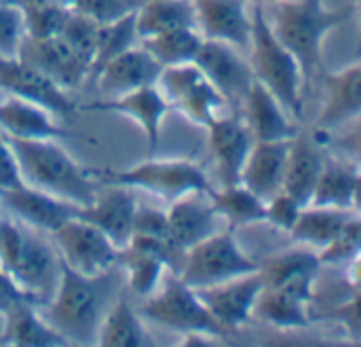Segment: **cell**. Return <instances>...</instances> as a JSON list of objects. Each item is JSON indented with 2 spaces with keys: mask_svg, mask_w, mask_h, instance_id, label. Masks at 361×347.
I'll use <instances>...</instances> for the list:
<instances>
[{
  "mask_svg": "<svg viewBox=\"0 0 361 347\" xmlns=\"http://www.w3.org/2000/svg\"><path fill=\"white\" fill-rule=\"evenodd\" d=\"M123 288L125 276L118 265L95 276H85L61 263L57 288L44 305V320L66 343H95L104 316Z\"/></svg>",
  "mask_w": 361,
  "mask_h": 347,
  "instance_id": "6da1fadb",
  "label": "cell"
},
{
  "mask_svg": "<svg viewBox=\"0 0 361 347\" xmlns=\"http://www.w3.org/2000/svg\"><path fill=\"white\" fill-rule=\"evenodd\" d=\"M267 17L275 36L300 64L309 91L313 78L322 70L326 36L360 15L351 2L332 8L326 0H279L273 2L271 13L267 11Z\"/></svg>",
  "mask_w": 361,
  "mask_h": 347,
  "instance_id": "7a4b0ae2",
  "label": "cell"
},
{
  "mask_svg": "<svg viewBox=\"0 0 361 347\" xmlns=\"http://www.w3.org/2000/svg\"><path fill=\"white\" fill-rule=\"evenodd\" d=\"M8 140L25 184L78 208L93 201L102 184L95 180L93 170L80 165L59 146V140Z\"/></svg>",
  "mask_w": 361,
  "mask_h": 347,
  "instance_id": "3957f363",
  "label": "cell"
},
{
  "mask_svg": "<svg viewBox=\"0 0 361 347\" xmlns=\"http://www.w3.org/2000/svg\"><path fill=\"white\" fill-rule=\"evenodd\" d=\"M250 68L254 81L267 87L283 108L300 119L305 110L307 85L296 57L288 51V47L275 36L267 11L260 2H254L252 8V38H250Z\"/></svg>",
  "mask_w": 361,
  "mask_h": 347,
  "instance_id": "277c9868",
  "label": "cell"
},
{
  "mask_svg": "<svg viewBox=\"0 0 361 347\" xmlns=\"http://www.w3.org/2000/svg\"><path fill=\"white\" fill-rule=\"evenodd\" d=\"M99 184L150 193L167 204L188 193H214L205 170L192 159H146L127 170H93Z\"/></svg>",
  "mask_w": 361,
  "mask_h": 347,
  "instance_id": "5b68a950",
  "label": "cell"
},
{
  "mask_svg": "<svg viewBox=\"0 0 361 347\" xmlns=\"http://www.w3.org/2000/svg\"><path fill=\"white\" fill-rule=\"evenodd\" d=\"M260 269V263L252 259L239 242L233 229H222L186 250L178 278L190 288H207L239 276H247Z\"/></svg>",
  "mask_w": 361,
  "mask_h": 347,
  "instance_id": "8992f818",
  "label": "cell"
},
{
  "mask_svg": "<svg viewBox=\"0 0 361 347\" xmlns=\"http://www.w3.org/2000/svg\"><path fill=\"white\" fill-rule=\"evenodd\" d=\"M140 314L142 318L159 327L178 331L180 335L199 333L209 335L218 341L228 337V333L209 314L199 293L184 284L178 276L171 278L159 293L154 290L150 297H146Z\"/></svg>",
  "mask_w": 361,
  "mask_h": 347,
  "instance_id": "52a82bcc",
  "label": "cell"
},
{
  "mask_svg": "<svg viewBox=\"0 0 361 347\" xmlns=\"http://www.w3.org/2000/svg\"><path fill=\"white\" fill-rule=\"evenodd\" d=\"M154 85L165 98L169 110L180 112L199 127H207L218 114L228 110L226 100L192 61L161 68Z\"/></svg>",
  "mask_w": 361,
  "mask_h": 347,
  "instance_id": "ba28073f",
  "label": "cell"
},
{
  "mask_svg": "<svg viewBox=\"0 0 361 347\" xmlns=\"http://www.w3.org/2000/svg\"><path fill=\"white\" fill-rule=\"evenodd\" d=\"M51 237L59 261L78 274L95 276L118 263L121 248H116L104 231L78 216L66 220Z\"/></svg>",
  "mask_w": 361,
  "mask_h": 347,
  "instance_id": "9c48e42d",
  "label": "cell"
},
{
  "mask_svg": "<svg viewBox=\"0 0 361 347\" xmlns=\"http://www.w3.org/2000/svg\"><path fill=\"white\" fill-rule=\"evenodd\" d=\"M6 274L36 305H47L57 288L61 261L55 246H51L40 231L25 227L19 252Z\"/></svg>",
  "mask_w": 361,
  "mask_h": 347,
  "instance_id": "30bf717a",
  "label": "cell"
},
{
  "mask_svg": "<svg viewBox=\"0 0 361 347\" xmlns=\"http://www.w3.org/2000/svg\"><path fill=\"white\" fill-rule=\"evenodd\" d=\"M0 91L11 98H21L51 110L57 119L68 121L76 117L78 104L68 89L53 83L25 59L0 57Z\"/></svg>",
  "mask_w": 361,
  "mask_h": 347,
  "instance_id": "8fae6325",
  "label": "cell"
},
{
  "mask_svg": "<svg viewBox=\"0 0 361 347\" xmlns=\"http://www.w3.org/2000/svg\"><path fill=\"white\" fill-rule=\"evenodd\" d=\"M192 64L218 89V93L226 100L228 108L239 110L254 81L250 61L241 55V51L226 42L203 38Z\"/></svg>",
  "mask_w": 361,
  "mask_h": 347,
  "instance_id": "7c38bea8",
  "label": "cell"
},
{
  "mask_svg": "<svg viewBox=\"0 0 361 347\" xmlns=\"http://www.w3.org/2000/svg\"><path fill=\"white\" fill-rule=\"evenodd\" d=\"M19 57L68 91L80 87L91 76V61L59 34L47 38L25 36Z\"/></svg>",
  "mask_w": 361,
  "mask_h": 347,
  "instance_id": "4fadbf2b",
  "label": "cell"
},
{
  "mask_svg": "<svg viewBox=\"0 0 361 347\" xmlns=\"http://www.w3.org/2000/svg\"><path fill=\"white\" fill-rule=\"evenodd\" d=\"M264 288L260 269L247 276H239L207 288H199V297L216 318V322L231 335L237 333L254 316L256 301Z\"/></svg>",
  "mask_w": 361,
  "mask_h": 347,
  "instance_id": "5bb4252c",
  "label": "cell"
},
{
  "mask_svg": "<svg viewBox=\"0 0 361 347\" xmlns=\"http://www.w3.org/2000/svg\"><path fill=\"white\" fill-rule=\"evenodd\" d=\"M207 146L212 159L216 163L222 187L239 182L243 163L254 146V136L243 119V114L235 108L218 114L207 127Z\"/></svg>",
  "mask_w": 361,
  "mask_h": 347,
  "instance_id": "9a60e30c",
  "label": "cell"
},
{
  "mask_svg": "<svg viewBox=\"0 0 361 347\" xmlns=\"http://www.w3.org/2000/svg\"><path fill=\"white\" fill-rule=\"evenodd\" d=\"M82 108L93 110V112L127 117L133 123H137V127L142 129V134L148 142L150 155H154V151L161 142V127L169 112V106H167L165 98L161 95V91L157 89V85L140 87V89H133V91H127V93H121L114 98H102Z\"/></svg>",
  "mask_w": 361,
  "mask_h": 347,
  "instance_id": "2e32d148",
  "label": "cell"
},
{
  "mask_svg": "<svg viewBox=\"0 0 361 347\" xmlns=\"http://www.w3.org/2000/svg\"><path fill=\"white\" fill-rule=\"evenodd\" d=\"M197 30L205 40L247 51L252 38V0H192Z\"/></svg>",
  "mask_w": 361,
  "mask_h": 347,
  "instance_id": "e0dca14e",
  "label": "cell"
},
{
  "mask_svg": "<svg viewBox=\"0 0 361 347\" xmlns=\"http://www.w3.org/2000/svg\"><path fill=\"white\" fill-rule=\"evenodd\" d=\"M104 191H97L91 204L76 210V216L91 223L104 231L116 248L127 246L133 235V223L137 212V199L131 189L118 184H102Z\"/></svg>",
  "mask_w": 361,
  "mask_h": 347,
  "instance_id": "ac0fdd59",
  "label": "cell"
},
{
  "mask_svg": "<svg viewBox=\"0 0 361 347\" xmlns=\"http://www.w3.org/2000/svg\"><path fill=\"white\" fill-rule=\"evenodd\" d=\"M313 284L315 280H298L283 286H264L254 314L275 329H307L313 322Z\"/></svg>",
  "mask_w": 361,
  "mask_h": 347,
  "instance_id": "d6986e66",
  "label": "cell"
},
{
  "mask_svg": "<svg viewBox=\"0 0 361 347\" xmlns=\"http://www.w3.org/2000/svg\"><path fill=\"white\" fill-rule=\"evenodd\" d=\"M0 206H4L21 225L49 235L66 220L76 216L78 210V206L40 189H34L25 182L17 189L0 193Z\"/></svg>",
  "mask_w": 361,
  "mask_h": 347,
  "instance_id": "ffe728a7",
  "label": "cell"
},
{
  "mask_svg": "<svg viewBox=\"0 0 361 347\" xmlns=\"http://www.w3.org/2000/svg\"><path fill=\"white\" fill-rule=\"evenodd\" d=\"M361 110V64L324 72V104L317 117V129L332 131L336 127L357 123Z\"/></svg>",
  "mask_w": 361,
  "mask_h": 347,
  "instance_id": "44dd1931",
  "label": "cell"
},
{
  "mask_svg": "<svg viewBox=\"0 0 361 347\" xmlns=\"http://www.w3.org/2000/svg\"><path fill=\"white\" fill-rule=\"evenodd\" d=\"M214 193H188L169 204L165 218L171 240L186 252L218 231V212L212 201Z\"/></svg>",
  "mask_w": 361,
  "mask_h": 347,
  "instance_id": "7402d4cb",
  "label": "cell"
},
{
  "mask_svg": "<svg viewBox=\"0 0 361 347\" xmlns=\"http://www.w3.org/2000/svg\"><path fill=\"white\" fill-rule=\"evenodd\" d=\"M239 112L243 114L256 142L292 140L298 131L294 117L258 81H252V85L239 106Z\"/></svg>",
  "mask_w": 361,
  "mask_h": 347,
  "instance_id": "603a6c76",
  "label": "cell"
},
{
  "mask_svg": "<svg viewBox=\"0 0 361 347\" xmlns=\"http://www.w3.org/2000/svg\"><path fill=\"white\" fill-rule=\"evenodd\" d=\"M51 110L6 95L0 100V131L13 140H63L76 134L68 131Z\"/></svg>",
  "mask_w": 361,
  "mask_h": 347,
  "instance_id": "cb8c5ba5",
  "label": "cell"
},
{
  "mask_svg": "<svg viewBox=\"0 0 361 347\" xmlns=\"http://www.w3.org/2000/svg\"><path fill=\"white\" fill-rule=\"evenodd\" d=\"M159 74V61L152 59L140 45L127 49L125 53L116 55L114 59L106 61L99 70L93 72L97 89L99 93H104V98H114L140 87L154 85Z\"/></svg>",
  "mask_w": 361,
  "mask_h": 347,
  "instance_id": "d4e9b609",
  "label": "cell"
},
{
  "mask_svg": "<svg viewBox=\"0 0 361 347\" xmlns=\"http://www.w3.org/2000/svg\"><path fill=\"white\" fill-rule=\"evenodd\" d=\"M326 161V146L315 140L313 131H296L290 140V153L283 174V187L290 197H294L300 206L311 201L315 182L322 174Z\"/></svg>",
  "mask_w": 361,
  "mask_h": 347,
  "instance_id": "484cf974",
  "label": "cell"
},
{
  "mask_svg": "<svg viewBox=\"0 0 361 347\" xmlns=\"http://www.w3.org/2000/svg\"><path fill=\"white\" fill-rule=\"evenodd\" d=\"M288 153H290V140L254 142L243 163L239 182L267 201L283 187Z\"/></svg>",
  "mask_w": 361,
  "mask_h": 347,
  "instance_id": "4316f807",
  "label": "cell"
},
{
  "mask_svg": "<svg viewBox=\"0 0 361 347\" xmlns=\"http://www.w3.org/2000/svg\"><path fill=\"white\" fill-rule=\"evenodd\" d=\"M360 182L361 174L357 159H349V157L328 159L326 157L309 204L357 212Z\"/></svg>",
  "mask_w": 361,
  "mask_h": 347,
  "instance_id": "83f0119b",
  "label": "cell"
},
{
  "mask_svg": "<svg viewBox=\"0 0 361 347\" xmlns=\"http://www.w3.org/2000/svg\"><path fill=\"white\" fill-rule=\"evenodd\" d=\"M4 327L0 333V343L6 346H68L63 337L36 312L32 301H21L11 307L4 316Z\"/></svg>",
  "mask_w": 361,
  "mask_h": 347,
  "instance_id": "f1b7e54d",
  "label": "cell"
},
{
  "mask_svg": "<svg viewBox=\"0 0 361 347\" xmlns=\"http://www.w3.org/2000/svg\"><path fill=\"white\" fill-rule=\"evenodd\" d=\"M95 343L110 347H144L154 343L142 322L140 312L129 301L125 288L118 293L108 314L104 316Z\"/></svg>",
  "mask_w": 361,
  "mask_h": 347,
  "instance_id": "f546056e",
  "label": "cell"
},
{
  "mask_svg": "<svg viewBox=\"0 0 361 347\" xmlns=\"http://www.w3.org/2000/svg\"><path fill=\"white\" fill-rule=\"evenodd\" d=\"M353 216H357V212L307 204L300 210V214L290 231V237L294 244L315 248V252H317L326 244H330L347 227V223Z\"/></svg>",
  "mask_w": 361,
  "mask_h": 347,
  "instance_id": "4dcf8cb0",
  "label": "cell"
},
{
  "mask_svg": "<svg viewBox=\"0 0 361 347\" xmlns=\"http://www.w3.org/2000/svg\"><path fill=\"white\" fill-rule=\"evenodd\" d=\"M137 36L146 38L152 34L197 28L195 2L192 0H146L135 8Z\"/></svg>",
  "mask_w": 361,
  "mask_h": 347,
  "instance_id": "1f68e13d",
  "label": "cell"
},
{
  "mask_svg": "<svg viewBox=\"0 0 361 347\" xmlns=\"http://www.w3.org/2000/svg\"><path fill=\"white\" fill-rule=\"evenodd\" d=\"M212 201L218 216L233 231L267 220V201L241 182L226 184L220 191H214Z\"/></svg>",
  "mask_w": 361,
  "mask_h": 347,
  "instance_id": "d6a6232c",
  "label": "cell"
},
{
  "mask_svg": "<svg viewBox=\"0 0 361 347\" xmlns=\"http://www.w3.org/2000/svg\"><path fill=\"white\" fill-rule=\"evenodd\" d=\"M116 265L125 276V284L137 297H150L159 288L163 274L167 271L165 263L154 252L133 242L118 250Z\"/></svg>",
  "mask_w": 361,
  "mask_h": 347,
  "instance_id": "836d02e7",
  "label": "cell"
},
{
  "mask_svg": "<svg viewBox=\"0 0 361 347\" xmlns=\"http://www.w3.org/2000/svg\"><path fill=\"white\" fill-rule=\"evenodd\" d=\"M201 42H203V36L199 34L197 28H180V30H169V32L140 38L137 45L152 59H157L161 68H167V66L195 61Z\"/></svg>",
  "mask_w": 361,
  "mask_h": 347,
  "instance_id": "e575fe53",
  "label": "cell"
},
{
  "mask_svg": "<svg viewBox=\"0 0 361 347\" xmlns=\"http://www.w3.org/2000/svg\"><path fill=\"white\" fill-rule=\"evenodd\" d=\"M319 267L322 263L317 259V252L300 246L260 263V274L264 286H283L298 280H315Z\"/></svg>",
  "mask_w": 361,
  "mask_h": 347,
  "instance_id": "d590c367",
  "label": "cell"
},
{
  "mask_svg": "<svg viewBox=\"0 0 361 347\" xmlns=\"http://www.w3.org/2000/svg\"><path fill=\"white\" fill-rule=\"evenodd\" d=\"M137 42H140V36H137V28H135V11L125 17H118L110 23H102L97 30V45H95L91 76L106 61L114 59L116 55L125 53L127 49L135 47Z\"/></svg>",
  "mask_w": 361,
  "mask_h": 347,
  "instance_id": "8d00e7d4",
  "label": "cell"
},
{
  "mask_svg": "<svg viewBox=\"0 0 361 347\" xmlns=\"http://www.w3.org/2000/svg\"><path fill=\"white\" fill-rule=\"evenodd\" d=\"M361 223L360 214L353 216L347 227L322 250H317V259L322 265H351L360 259Z\"/></svg>",
  "mask_w": 361,
  "mask_h": 347,
  "instance_id": "74e56055",
  "label": "cell"
},
{
  "mask_svg": "<svg viewBox=\"0 0 361 347\" xmlns=\"http://www.w3.org/2000/svg\"><path fill=\"white\" fill-rule=\"evenodd\" d=\"M23 21H25V36L27 38H47V36H57L70 6L63 4H40V6H27L21 8Z\"/></svg>",
  "mask_w": 361,
  "mask_h": 347,
  "instance_id": "f35d334b",
  "label": "cell"
},
{
  "mask_svg": "<svg viewBox=\"0 0 361 347\" xmlns=\"http://www.w3.org/2000/svg\"><path fill=\"white\" fill-rule=\"evenodd\" d=\"M97 30H99V23H95L93 19L76 13L70 8L61 30H59V36L63 40H68L78 53H82L89 61H91V68H93V55H95V45H97Z\"/></svg>",
  "mask_w": 361,
  "mask_h": 347,
  "instance_id": "ab89813d",
  "label": "cell"
},
{
  "mask_svg": "<svg viewBox=\"0 0 361 347\" xmlns=\"http://www.w3.org/2000/svg\"><path fill=\"white\" fill-rule=\"evenodd\" d=\"M25 40L23 13L11 0H0V57H17Z\"/></svg>",
  "mask_w": 361,
  "mask_h": 347,
  "instance_id": "60d3db41",
  "label": "cell"
},
{
  "mask_svg": "<svg viewBox=\"0 0 361 347\" xmlns=\"http://www.w3.org/2000/svg\"><path fill=\"white\" fill-rule=\"evenodd\" d=\"M70 8L102 25L133 13L137 8V2L135 0H72Z\"/></svg>",
  "mask_w": 361,
  "mask_h": 347,
  "instance_id": "b9f144b4",
  "label": "cell"
},
{
  "mask_svg": "<svg viewBox=\"0 0 361 347\" xmlns=\"http://www.w3.org/2000/svg\"><path fill=\"white\" fill-rule=\"evenodd\" d=\"M302 208L305 206H300L286 191H279V193H275L273 197L267 199V220L264 223H271L279 231L290 233Z\"/></svg>",
  "mask_w": 361,
  "mask_h": 347,
  "instance_id": "7bdbcfd3",
  "label": "cell"
},
{
  "mask_svg": "<svg viewBox=\"0 0 361 347\" xmlns=\"http://www.w3.org/2000/svg\"><path fill=\"white\" fill-rule=\"evenodd\" d=\"M21 184H23V178H21V170H19L15 151L11 146V140L0 131V193L17 189Z\"/></svg>",
  "mask_w": 361,
  "mask_h": 347,
  "instance_id": "ee69618b",
  "label": "cell"
},
{
  "mask_svg": "<svg viewBox=\"0 0 361 347\" xmlns=\"http://www.w3.org/2000/svg\"><path fill=\"white\" fill-rule=\"evenodd\" d=\"M326 318L338 322L345 331H349L355 339H360V290H353L349 301H345L338 307H334Z\"/></svg>",
  "mask_w": 361,
  "mask_h": 347,
  "instance_id": "f6af8a7d",
  "label": "cell"
},
{
  "mask_svg": "<svg viewBox=\"0 0 361 347\" xmlns=\"http://www.w3.org/2000/svg\"><path fill=\"white\" fill-rule=\"evenodd\" d=\"M21 301H32V299L21 290V286L4 269H0V316H4L11 307H15Z\"/></svg>",
  "mask_w": 361,
  "mask_h": 347,
  "instance_id": "bcb514c9",
  "label": "cell"
},
{
  "mask_svg": "<svg viewBox=\"0 0 361 347\" xmlns=\"http://www.w3.org/2000/svg\"><path fill=\"white\" fill-rule=\"evenodd\" d=\"M351 4L357 8V15H361V0H351Z\"/></svg>",
  "mask_w": 361,
  "mask_h": 347,
  "instance_id": "7dc6e473",
  "label": "cell"
},
{
  "mask_svg": "<svg viewBox=\"0 0 361 347\" xmlns=\"http://www.w3.org/2000/svg\"><path fill=\"white\" fill-rule=\"evenodd\" d=\"M252 2H260V4H264V2H269V4H273V2H279V0H252Z\"/></svg>",
  "mask_w": 361,
  "mask_h": 347,
  "instance_id": "c3c4849f",
  "label": "cell"
},
{
  "mask_svg": "<svg viewBox=\"0 0 361 347\" xmlns=\"http://www.w3.org/2000/svg\"><path fill=\"white\" fill-rule=\"evenodd\" d=\"M135 2H137V4H140V2H146V0H135Z\"/></svg>",
  "mask_w": 361,
  "mask_h": 347,
  "instance_id": "681fc988",
  "label": "cell"
}]
</instances>
